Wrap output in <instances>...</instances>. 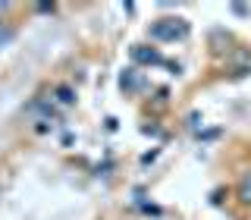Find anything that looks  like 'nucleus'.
<instances>
[{"instance_id": "nucleus-1", "label": "nucleus", "mask_w": 251, "mask_h": 220, "mask_svg": "<svg viewBox=\"0 0 251 220\" xmlns=\"http://www.w3.org/2000/svg\"><path fill=\"white\" fill-rule=\"evenodd\" d=\"M239 195H242V201H251V176L242 179V186H239Z\"/></svg>"}, {"instance_id": "nucleus-2", "label": "nucleus", "mask_w": 251, "mask_h": 220, "mask_svg": "<svg viewBox=\"0 0 251 220\" xmlns=\"http://www.w3.org/2000/svg\"><path fill=\"white\" fill-rule=\"evenodd\" d=\"M60 101H63V104H73V91H69V88H60Z\"/></svg>"}]
</instances>
